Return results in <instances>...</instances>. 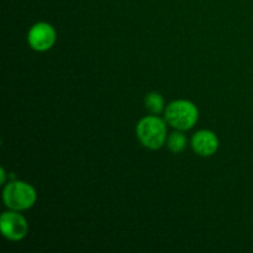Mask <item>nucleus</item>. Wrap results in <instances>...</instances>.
I'll use <instances>...</instances> for the list:
<instances>
[{"mask_svg": "<svg viewBox=\"0 0 253 253\" xmlns=\"http://www.w3.org/2000/svg\"><path fill=\"white\" fill-rule=\"evenodd\" d=\"M138 138L145 147L158 150L167 140V127L165 121L156 116H147L138 123L136 128Z\"/></svg>", "mask_w": 253, "mask_h": 253, "instance_id": "1", "label": "nucleus"}, {"mask_svg": "<svg viewBox=\"0 0 253 253\" xmlns=\"http://www.w3.org/2000/svg\"><path fill=\"white\" fill-rule=\"evenodd\" d=\"M5 205L12 210H26L36 202V192L25 182H10L4 188Z\"/></svg>", "mask_w": 253, "mask_h": 253, "instance_id": "2", "label": "nucleus"}, {"mask_svg": "<svg viewBox=\"0 0 253 253\" xmlns=\"http://www.w3.org/2000/svg\"><path fill=\"white\" fill-rule=\"evenodd\" d=\"M166 120L178 130H189L198 120V109L188 100L173 101L166 110Z\"/></svg>", "mask_w": 253, "mask_h": 253, "instance_id": "3", "label": "nucleus"}, {"mask_svg": "<svg viewBox=\"0 0 253 253\" xmlns=\"http://www.w3.org/2000/svg\"><path fill=\"white\" fill-rule=\"evenodd\" d=\"M0 227H1L2 235L11 241H19V240L24 239L29 230L25 217L16 212V210L4 212L1 215Z\"/></svg>", "mask_w": 253, "mask_h": 253, "instance_id": "4", "label": "nucleus"}, {"mask_svg": "<svg viewBox=\"0 0 253 253\" xmlns=\"http://www.w3.org/2000/svg\"><path fill=\"white\" fill-rule=\"evenodd\" d=\"M29 43L36 51H47L56 41V31L46 22H39L29 32Z\"/></svg>", "mask_w": 253, "mask_h": 253, "instance_id": "5", "label": "nucleus"}, {"mask_svg": "<svg viewBox=\"0 0 253 253\" xmlns=\"http://www.w3.org/2000/svg\"><path fill=\"white\" fill-rule=\"evenodd\" d=\"M192 146L198 155L208 157L216 152L219 147V140L211 131L202 130L193 136Z\"/></svg>", "mask_w": 253, "mask_h": 253, "instance_id": "6", "label": "nucleus"}, {"mask_svg": "<svg viewBox=\"0 0 253 253\" xmlns=\"http://www.w3.org/2000/svg\"><path fill=\"white\" fill-rule=\"evenodd\" d=\"M146 108L153 114H160L163 110L165 106V100H163L162 95L158 93H150L146 95L145 99Z\"/></svg>", "mask_w": 253, "mask_h": 253, "instance_id": "7", "label": "nucleus"}, {"mask_svg": "<svg viewBox=\"0 0 253 253\" xmlns=\"http://www.w3.org/2000/svg\"><path fill=\"white\" fill-rule=\"evenodd\" d=\"M187 146V137L182 132H173L168 138V147L172 152H182Z\"/></svg>", "mask_w": 253, "mask_h": 253, "instance_id": "8", "label": "nucleus"}, {"mask_svg": "<svg viewBox=\"0 0 253 253\" xmlns=\"http://www.w3.org/2000/svg\"><path fill=\"white\" fill-rule=\"evenodd\" d=\"M0 173H1V183L4 184V183H5V170H4V168H1Z\"/></svg>", "mask_w": 253, "mask_h": 253, "instance_id": "9", "label": "nucleus"}]
</instances>
